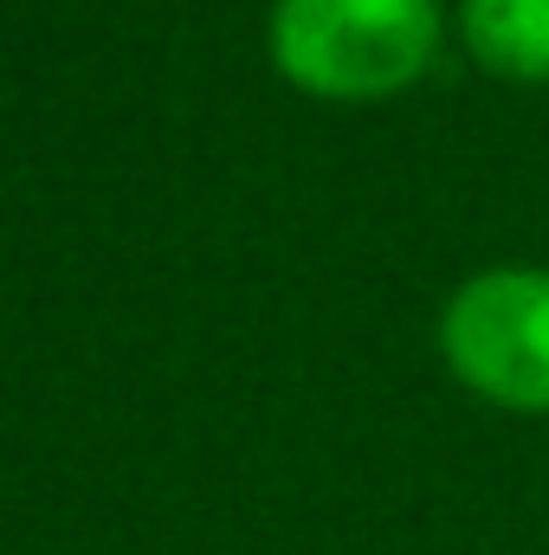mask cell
<instances>
[{
  "mask_svg": "<svg viewBox=\"0 0 549 555\" xmlns=\"http://www.w3.org/2000/svg\"><path fill=\"white\" fill-rule=\"evenodd\" d=\"M272 65L310 98L375 104L439 52V0H272Z\"/></svg>",
  "mask_w": 549,
  "mask_h": 555,
  "instance_id": "cell-1",
  "label": "cell"
},
{
  "mask_svg": "<svg viewBox=\"0 0 549 555\" xmlns=\"http://www.w3.org/2000/svg\"><path fill=\"white\" fill-rule=\"evenodd\" d=\"M465 52L518 85H549V0H459Z\"/></svg>",
  "mask_w": 549,
  "mask_h": 555,
  "instance_id": "cell-3",
  "label": "cell"
},
{
  "mask_svg": "<svg viewBox=\"0 0 549 555\" xmlns=\"http://www.w3.org/2000/svg\"><path fill=\"white\" fill-rule=\"evenodd\" d=\"M446 369L491 408L549 414V272H478L439 310Z\"/></svg>",
  "mask_w": 549,
  "mask_h": 555,
  "instance_id": "cell-2",
  "label": "cell"
}]
</instances>
